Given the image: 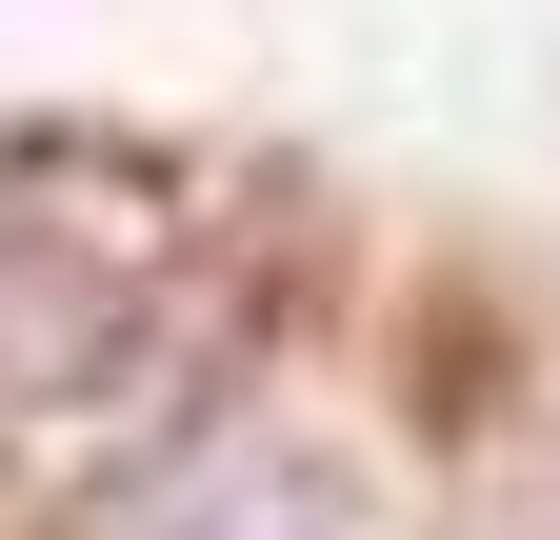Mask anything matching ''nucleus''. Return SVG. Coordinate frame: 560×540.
<instances>
[{"label":"nucleus","mask_w":560,"mask_h":540,"mask_svg":"<svg viewBox=\"0 0 560 540\" xmlns=\"http://www.w3.org/2000/svg\"><path fill=\"white\" fill-rule=\"evenodd\" d=\"M120 540H361V520L301 501V460H260V441H241V460H180V481L140 501Z\"/></svg>","instance_id":"f257e3e1"}]
</instances>
